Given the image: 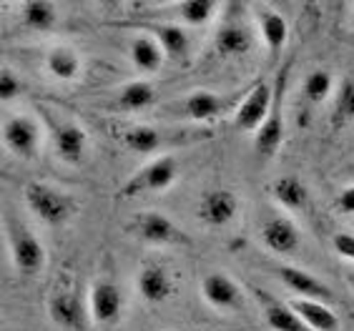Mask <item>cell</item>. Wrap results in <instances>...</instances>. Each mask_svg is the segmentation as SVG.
<instances>
[{"instance_id": "83f0119b", "label": "cell", "mask_w": 354, "mask_h": 331, "mask_svg": "<svg viewBox=\"0 0 354 331\" xmlns=\"http://www.w3.org/2000/svg\"><path fill=\"white\" fill-rule=\"evenodd\" d=\"M178 21L181 26L189 28H204L212 23V18L216 15L218 3L214 0H186V3H178Z\"/></svg>"}, {"instance_id": "ac0fdd59", "label": "cell", "mask_w": 354, "mask_h": 331, "mask_svg": "<svg viewBox=\"0 0 354 331\" xmlns=\"http://www.w3.org/2000/svg\"><path fill=\"white\" fill-rule=\"evenodd\" d=\"M214 48L221 58H239V55L252 53L254 48V30L246 26L241 18L232 15L221 23V28L216 30L214 38Z\"/></svg>"}, {"instance_id": "ba28073f", "label": "cell", "mask_w": 354, "mask_h": 331, "mask_svg": "<svg viewBox=\"0 0 354 331\" xmlns=\"http://www.w3.org/2000/svg\"><path fill=\"white\" fill-rule=\"evenodd\" d=\"M232 106H239L234 95H221L214 91H194L176 106V113L181 118H189L194 123H209L218 121L221 115H226V111Z\"/></svg>"}, {"instance_id": "9c48e42d", "label": "cell", "mask_w": 354, "mask_h": 331, "mask_svg": "<svg viewBox=\"0 0 354 331\" xmlns=\"http://www.w3.org/2000/svg\"><path fill=\"white\" fill-rule=\"evenodd\" d=\"M88 314L95 324L113 326L123 316V294L116 281L95 278L88 291Z\"/></svg>"}, {"instance_id": "44dd1931", "label": "cell", "mask_w": 354, "mask_h": 331, "mask_svg": "<svg viewBox=\"0 0 354 331\" xmlns=\"http://www.w3.org/2000/svg\"><path fill=\"white\" fill-rule=\"evenodd\" d=\"M133 26L141 33L156 38L161 43V48L166 50V58H171V61H181L189 53V33H186L184 26H178V23H143V21H136Z\"/></svg>"}, {"instance_id": "e575fe53", "label": "cell", "mask_w": 354, "mask_h": 331, "mask_svg": "<svg viewBox=\"0 0 354 331\" xmlns=\"http://www.w3.org/2000/svg\"><path fill=\"white\" fill-rule=\"evenodd\" d=\"M349 171H352V176H354V163H352V169H349Z\"/></svg>"}, {"instance_id": "8fae6325", "label": "cell", "mask_w": 354, "mask_h": 331, "mask_svg": "<svg viewBox=\"0 0 354 331\" xmlns=\"http://www.w3.org/2000/svg\"><path fill=\"white\" fill-rule=\"evenodd\" d=\"M239 209H241V201H239L234 191L212 189L198 198L196 216L209 229H224V226H229L239 216Z\"/></svg>"}, {"instance_id": "484cf974", "label": "cell", "mask_w": 354, "mask_h": 331, "mask_svg": "<svg viewBox=\"0 0 354 331\" xmlns=\"http://www.w3.org/2000/svg\"><path fill=\"white\" fill-rule=\"evenodd\" d=\"M81 55L68 46H55L46 53V70L55 81H75L81 75Z\"/></svg>"}, {"instance_id": "52a82bcc", "label": "cell", "mask_w": 354, "mask_h": 331, "mask_svg": "<svg viewBox=\"0 0 354 331\" xmlns=\"http://www.w3.org/2000/svg\"><path fill=\"white\" fill-rule=\"evenodd\" d=\"M3 143H6V149L13 155L30 161L41 151V126L30 115H10L6 126H3Z\"/></svg>"}, {"instance_id": "836d02e7", "label": "cell", "mask_w": 354, "mask_h": 331, "mask_svg": "<svg viewBox=\"0 0 354 331\" xmlns=\"http://www.w3.org/2000/svg\"><path fill=\"white\" fill-rule=\"evenodd\" d=\"M352 26H354V6H352Z\"/></svg>"}, {"instance_id": "f546056e", "label": "cell", "mask_w": 354, "mask_h": 331, "mask_svg": "<svg viewBox=\"0 0 354 331\" xmlns=\"http://www.w3.org/2000/svg\"><path fill=\"white\" fill-rule=\"evenodd\" d=\"M354 121V78L342 81V86L337 88L334 95V108H332V126L342 129L347 123Z\"/></svg>"}, {"instance_id": "5bb4252c", "label": "cell", "mask_w": 354, "mask_h": 331, "mask_svg": "<svg viewBox=\"0 0 354 331\" xmlns=\"http://www.w3.org/2000/svg\"><path fill=\"white\" fill-rule=\"evenodd\" d=\"M201 296H204L206 304L218 311L244 309V291L224 271H212L201 278Z\"/></svg>"}, {"instance_id": "7c38bea8", "label": "cell", "mask_w": 354, "mask_h": 331, "mask_svg": "<svg viewBox=\"0 0 354 331\" xmlns=\"http://www.w3.org/2000/svg\"><path fill=\"white\" fill-rule=\"evenodd\" d=\"M50 123V143H53L55 155L63 163H81L88 153V135L86 131L73 121H53V115H48Z\"/></svg>"}, {"instance_id": "30bf717a", "label": "cell", "mask_w": 354, "mask_h": 331, "mask_svg": "<svg viewBox=\"0 0 354 331\" xmlns=\"http://www.w3.org/2000/svg\"><path fill=\"white\" fill-rule=\"evenodd\" d=\"M48 316L55 326L66 331H81L86 324V306H83L78 291L68 284H58L48 296Z\"/></svg>"}, {"instance_id": "d4e9b609", "label": "cell", "mask_w": 354, "mask_h": 331, "mask_svg": "<svg viewBox=\"0 0 354 331\" xmlns=\"http://www.w3.org/2000/svg\"><path fill=\"white\" fill-rule=\"evenodd\" d=\"M257 21H259L261 41H264L269 55L279 58V53L286 48V38H289V26H286L284 15L272 10V8H259Z\"/></svg>"}, {"instance_id": "f1b7e54d", "label": "cell", "mask_w": 354, "mask_h": 331, "mask_svg": "<svg viewBox=\"0 0 354 331\" xmlns=\"http://www.w3.org/2000/svg\"><path fill=\"white\" fill-rule=\"evenodd\" d=\"M332 91H334L332 73L324 70V68L312 70V73L304 78V83H301V95H304L312 106H319V103L327 101L329 95H332Z\"/></svg>"}, {"instance_id": "4fadbf2b", "label": "cell", "mask_w": 354, "mask_h": 331, "mask_svg": "<svg viewBox=\"0 0 354 331\" xmlns=\"http://www.w3.org/2000/svg\"><path fill=\"white\" fill-rule=\"evenodd\" d=\"M274 274L279 276L281 284L289 286V289H292L299 299L322 301V304H329V306L337 301V294L332 291V286H327L319 276H314V274L299 269V266L279 264V266H274Z\"/></svg>"}, {"instance_id": "3957f363", "label": "cell", "mask_w": 354, "mask_h": 331, "mask_svg": "<svg viewBox=\"0 0 354 331\" xmlns=\"http://www.w3.org/2000/svg\"><path fill=\"white\" fill-rule=\"evenodd\" d=\"M26 206L35 218H41L46 226H63L75 214L73 196L63 193L46 181H30L26 186Z\"/></svg>"}, {"instance_id": "d6a6232c", "label": "cell", "mask_w": 354, "mask_h": 331, "mask_svg": "<svg viewBox=\"0 0 354 331\" xmlns=\"http://www.w3.org/2000/svg\"><path fill=\"white\" fill-rule=\"evenodd\" d=\"M334 206L339 211L342 216H354V186H347L342 189L334 198Z\"/></svg>"}, {"instance_id": "1f68e13d", "label": "cell", "mask_w": 354, "mask_h": 331, "mask_svg": "<svg viewBox=\"0 0 354 331\" xmlns=\"http://www.w3.org/2000/svg\"><path fill=\"white\" fill-rule=\"evenodd\" d=\"M332 246H334V251H337L342 258L354 261V234H347V231H339V234H334V236H332Z\"/></svg>"}, {"instance_id": "cb8c5ba5", "label": "cell", "mask_w": 354, "mask_h": 331, "mask_svg": "<svg viewBox=\"0 0 354 331\" xmlns=\"http://www.w3.org/2000/svg\"><path fill=\"white\" fill-rule=\"evenodd\" d=\"M272 196L277 198L281 209L292 211V214H301V211L309 209L312 203V193H309L307 183L297 176H281L274 181L272 186Z\"/></svg>"}, {"instance_id": "2e32d148", "label": "cell", "mask_w": 354, "mask_h": 331, "mask_svg": "<svg viewBox=\"0 0 354 331\" xmlns=\"http://www.w3.org/2000/svg\"><path fill=\"white\" fill-rule=\"evenodd\" d=\"M136 289L141 294V299L146 304H164L174 296L176 284H174V274L169 271V266L164 264H146L141 266L136 276Z\"/></svg>"}, {"instance_id": "4dcf8cb0", "label": "cell", "mask_w": 354, "mask_h": 331, "mask_svg": "<svg viewBox=\"0 0 354 331\" xmlns=\"http://www.w3.org/2000/svg\"><path fill=\"white\" fill-rule=\"evenodd\" d=\"M23 93H26V83L21 81V75L13 73L10 68H3V70H0V101L13 103V101H18Z\"/></svg>"}, {"instance_id": "5b68a950", "label": "cell", "mask_w": 354, "mask_h": 331, "mask_svg": "<svg viewBox=\"0 0 354 331\" xmlns=\"http://www.w3.org/2000/svg\"><path fill=\"white\" fill-rule=\"evenodd\" d=\"M126 234L149 246H191V238L166 214L141 211L126 223Z\"/></svg>"}, {"instance_id": "6da1fadb", "label": "cell", "mask_w": 354, "mask_h": 331, "mask_svg": "<svg viewBox=\"0 0 354 331\" xmlns=\"http://www.w3.org/2000/svg\"><path fill=\"white\" fill-rule=\"evenodd\" d=\"M289 73H292V61L281 63L279 73L274 78L272 88H274V98H272V108L266 115L264 126L257 131V138H254V151L259 155L261 161L272 158L277 151L281 149L286 135V123H284V101H286V83H289Z\"/></svg>"}, {"instance_id": "9a60e30c", "label": "cell", "mask_w": 354, "mask_h": 331, "mask_svg": "<svg viewBox=\"0 0 354 331\" xmlns=\"http://www.w3.org/2000/svg\"><path fill=\"white\" fill-rule=\"evenodd\" d=\"M261 243L277 256H294L301 246V231L299 226L286 216H272L261 226L259 234Z\"/></svg>"}, {"instance_id": "277c9868", "label": "cell", "mask_w": 354, "mask_h": 331, "mask_svg": "<svg viewBox=\"0 0 354 331\" xmlns=\"http://www.w3.org/2000/svg\"><path fill=\"white\" fill-rule=\"evenodd\" d=\"M6 238L10 249V261L21 276H35L46 266V246L26 223L8 218L6 223Z\"/></svg>"}, {"instance_id": "7a4b0ae2", "label": "cell", "mask_w": 354, "mask_h": 331, "mask_svg": "<svg viewBox=\"0 0 354 331\" xmlns=\"http://www.w3.org/2000/svg\"><path fill=\"white\" fill-rule=\"evenodd\" d=\"M178 161L174 155L164 153L156 155L153 161L143 163L141 169L123 183L118 191V198H143L151 193H161V191L171 189L178 178Z\"/></svg>"}, {"instance_id": "7402d4cb", "label": "cell", "mask_w": 354, "mask_h": 331, "mask_svg": "<svg viewBox=\"0 0 354 331\" xmlns=\"http://www.w3.org/2000/svg\"><path fill=\"white\" fill-rule=\"evenodd\" d=\"M129 58L133 63L138 73L143 75H156L166 61V50L156 38H151L146 33H138L136 38H131L129 43Z\"/></svg>"}, {"instance_id": "ffe728a7", "label": "cell", "mask_w": 354, "mask_h": 331, "mask_svg": "<svg viewBox=\"0 0 354 331\" xmlns=\"http://www.w3.org/2000/svg\"><path fill=\"white\" fill-rule=\"evenodd\" d=\"M116 141L121 143L126 151H131V153L153 155L164 149L171 138H169V133H164V131L156 129V126H149V123H131V126H123L121 131H116Z\"/></svg>"}, {"instance_id": "e0dca14e", "label": "cell", "mask_w": 354, "mask_h": 331, "mask_svg": "<svg viewBox=\"0 0 354 331\" xmlns=\"http://www.w3.org/2000/svg\"><path fill=\"white\" fill-rule=\"evenodd\" d=\"M252 294L257 299V304L261 306L264 321L272 331H312L297 316V311L289 306V301H279L274 294H269L264 289H257V286L252 289Z\"/></svg>"}, {"instance_id": "603a6c76", "label": "cell", "mask_w": 354, "mask_h": 331, "mask_svg": "<svg viewBox=\"0 0 354 331\" xmlns=\"http://www.w3.org/2000/svg\"><path fill=\"white\" fill-rule=\"evenodd\" d=\"M297 316L304 321L312 331H339V316L334 314V309L329 304H322V301H309V299H292L289 301Z\"/></svg>"}, {"instance_id": "8992f818", "label": "cell", "mask_w": 354, "mask_h": 331, "mask_svg": "<svg viewBox=\"0 0 354 331\" xmlns=\"http://www.w3.org/2000/svg\"><path fill=\"white\" fill-rule=\"evenodd\" d=\"M274 88L272 83L257 81L252 91H246L244 98L239 101L236 111H234V129L241 133H257L264 126L269 108H272Z\"/></svg>"}, {"instance_id": "4316f807", "label": "cell", "mask_w": 354, "mask_h": 331, "mask_svg": "<svg viewBox=\"0 0 354 331\" xmlns=\"http://www.w3.org/2000/svg\"><path fill=\"white\" fill-rule=\"evenodd\" d=\"M21 18L28 30L50 33L55 23H58V10H55L53 3H46V0H28L26 6L21 8Z\"/></svg>"}, {"instance_id": "d6986e66", "label": "cell", "mask_w": 354, "mask_h": 331, "mask_svg": "<svg viewBox=\"0 0 354 331\" xmlns=\"http://www.w3.org/2000/svg\"><path fill=\"white\" fill-rule=\"evenodd\" d=\"M158 101L156 86L151 81H131L123 88H118L111 95L109 101L103 103V108L116 111V113H141V111L151 108Z\"/></svg>"}]
</instances>
